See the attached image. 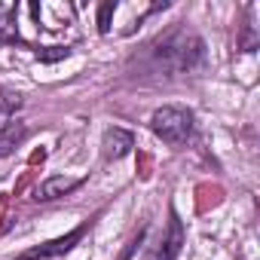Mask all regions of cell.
Instances as JSON below:
<instances>
[{"mask_svg":"<svg viewBox=\"0 0 260 260\" xmlns=\"http://www.w3.org/2000/svg\"><path fill=\"white\" fill-rule=\"evenodd\" d=\"M83 233H86V223H80L77 230H71V233H64V236H58L52 242H43L37 248H28L25 254H19V260H52V257H61V254H68L83 239Z\"/></svg>","mask_w":260,"mask_h":260,"instance_id":"2","label":"cell"},{"mask_svg":"<svg viewBox=\"0 0 260 260\" xmlns=\"http://www.w3.org/2000/svg\"><path fill=\"white\" fill-rule=\"evenodd\" d=\"M150 128L166 144H184L193 135V113L184 107H159L150 116Z\"/></svg>","mask_w":260,"mask_h":260,"instance_id":"1","label":"cell"},{"mask_svg":"<svg viewBox=\"0 0 260 260\" xmlns=\"http://www.w3.org/2000/svg\"><path fill=\"white\" fill-rule=\"evenodd\" d=\"M132 147H135V138L128 135L125 128H107V132H104L101 153H104L107 162H110V159H122V156H128V153H132Z\"/></svg>","mask_w":260,"mask_h":260,"instance_id":"4","label":"cell"},{"mask_svg":"<svg viewBox=\"0 0 260 260\" xmlns=\"http://www.w3.org/2000/svg\"><path fill=\"white\" fill-rule=\"evenodd\" d=\"M80 184H83V178H64V175H52V178H46V181L37 187V196H34V199H40V202H52V199H58V196H68V193H74Z\"/></svg>","mask_w":260,"mask_h":260,"instance_id":"5","label":"cell"},{"mask_svg":"<svg viewBox=\"0 0 260 260\" xmlns=\"http://www.w3.org/2000/svg\"><path fill=\"white\" fill-rule=\"evenodd\" d=\"M25 125L22 122H7V125H0V156H10L22 141H25Z\"/></svg>","mask_w":260,"mask_h":260,"instance_id":"6","label":"cell"},{"mask_svg":"<svg viewBox=\"0 0 260 260\" xmlns=\"http://www.w3.org/2000/svg\"><path fill=\"white\" fill-rule=\"evenodd\" d=\"M181 251H184V223H181L178 214L172 211V217H169V230H166L162 242L147 254V260H178Z\"/></svg>","mask_w":260,"mask_h":260,"instance_id":"3","label":"cell"}]
</instances>
